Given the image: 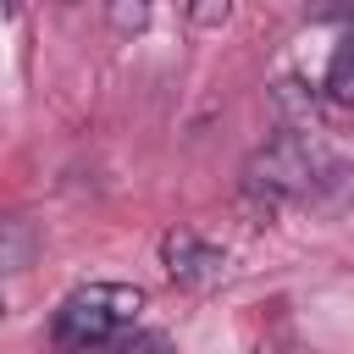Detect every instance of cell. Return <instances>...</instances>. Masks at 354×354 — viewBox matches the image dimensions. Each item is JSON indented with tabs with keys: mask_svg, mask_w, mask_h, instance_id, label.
<instances>
[{
	"mask_svg": "<svg viewBox=\"0 0 354 354\" xmlns=\"http://www.w3.org/2000/svg\"><path fill=\"white\" fill-rule=\"evenodd\" d=\"M144 304H149V299H144V288H133V282H83V288H72V293L61 299L50 337H55L61 348L116 343L127 326H138Z\"/></svg>",
	"mask_w": 354,
	"mask_h": 354,
	"instance_id": "1",
	"label": "cell"
},
{
	"mask_svg": "<svg viewBox=\"0 0 354 354\" xmlns=\"http://www.w3.org/2000/svg\"><path fill=\"white\" fill-rule=\"evenodd\" d=\"M315 183H321V160L304 133H277L271 144H260L243 160V194L260 210H282V205L304 199Z\"/></svg>",
	"mask_w": 354,
	"mask_h": 354,
	"instance_id": "2",
	"label": "cell"
},
{
	"mask_svg": "<svg viewBox=\"0 0 354 354\" xmlns=\"http://www.w3.org/2000/svg\"><path fill=\"white\" fill-rule=\"evenodd\" d=\"M160 266H166V277H171L177 288H210V282H221V271H227V249H216V243L199 238L194 227H171V232L160 238Z\"/></svg>",
	"mask_w": 354,
	"mask_h": 354,
	"instance_id": "3",
	"label": "cell"
},
{
	"mask_svg": "<svg viewBox=\"0 0 354 354\" xmlns=\"http://www.w3.org/2000/svg\"><path fill=\"white\" fill-rule=\"evenodd\" d=\"M321 94H326L332 105H348V111H354V22L343 28V39H337V50H332V61H326Z\"/></svg>",
	"mask_w": 354,
	"mask_h": 354,
	"instance_id": "4",
	"label": "cell"
},
{
	"mask_svg": "<svg viewBox=\"0 0 354 354\" xmlns=\"http://www.w3.org/2000/svg\"><path fill=\"white\" fill-rule=\"evenodd\" d=\"M33 243H39V238H33V227H28V221H17V216H11V221H0V277L28 271V266H33Z\"/></svg>",
	"mask_w": 354,
	"mask_h": 354,
	"instance_id": "5",
	"label": "cell"
},
{
	"mask_svg": "<svg viewBox=\"0 0 354 354\" xmlns=\"http://www.w3.org/2000/svg\"><path fill=\"white\" fill-rule=\"evenodd\" d=\"M105 22L122 39H138L149 28V0H105Z\"/></svg>",
	"mask_w": 354,
	"mask_h": 354,
	"instance_id": "6",
	"label": "cell"
},
{
	"mask_svg": "<svg viewBox=\"0 0 354 354\" xmlns=\"http://www.w3.org/2000/svg\"><path fill=\"white\" fill-rule=\"evenodd\" d=\"M183 11H188V28L194 33H216V28H227L232 0H183Z\"/></svg>",
	"mask_w": 354,
	"mask_h": 354,
	"instance_id": "7",
	"label": "cell"
},
{
	"mask_svg": "<svg viewBox=\"0 0 354 354\" xmlns=\"http://www.w3.org/2000/svg\"><path fill=\"white\" fill-rule=\"evenodd\" d=\"M0 315H6V293H0Z\"/></svg>",
	"mask_w": 354,
	"mask_h": 354,
	"instance_id": "8",
	"label": "cell"
}]
</instances>
